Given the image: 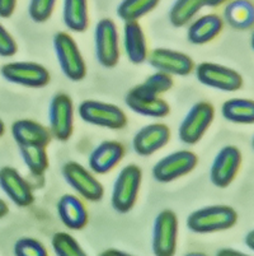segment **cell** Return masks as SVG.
I'll return each mask as SVG.
<instances>
[{
    "label": "cell",
    "instance_id": "1",
    "mask_svg": "<svg viewBox=\"0 0 254 256\" xmlns=\"http://www.w3.org/2000/svg\"><path fill=\"white\" fill-rule=\"evenodd\" d=\"M238 222V213L229 206H209L192 212L186 224L193 234H206L228 231Z\"/></svg>",
    "mask_w": 254,
    "mask_h": 256
},
{
    "label": "cell",
    "instance_id": "2",
    "mask_svg": "<svg viewBox=\"0 0 254 256\" xmlns=\"http://www.w3.org/2000/svg\"><path fill=\"white\" fill-rule=\"evenodd\" d=\"M143 184V171L137 164H130L118 172L111 195L112 208L117 213H129L135 206Z\"/></svg>",
    "mask_w": 254,
    "mask_h": 256
},
{
    "label": "cell",
    "instance_id": "3",
    "mask_svg": "<svg viewBox=\"0 0 254 256\" xmlns=\"http://www.w3.org/2000/svg\"><path fill=\"white\" fill-rule=\"evenodd\" d=\"M52 46L62 74L71 82L83 80L87 76V64L73 36L57 32L52 38Z\"/></svg>",
    "mask_w": 254,
    "mask_h": 256
},
{
    "label": "cell",
    "instance_id": "4",
    "mask_svg": "<svg viewBox=\"0 0 254 256\" xmlns=\"http://www.w3.org/2000/svg\"><path fill=\"white\" fill-rule=\"evenodd\" d=\"M78 115L87 124L109 130H121L127 125V116L117 104L85 100L78 106Z\"/></svg>",
    "mask_w": 254,
    "mask_h": 256
},
{
    "label": "cell",
    "instance_id": "5",
    "mask_svg": "<svg viewBox=\"0 0 254 256\" xmlns=\"http://www.w3.org/2000/svg\"><path fill=\"white\" fill-rule=\"evenodd\" d=\"M215 120V107L207 101L193 104L182 120L178 129L179 140L187 146L199 143Z\"/></svg>",
    "mask_w": 254,
    "mask_h": 256
},
{
    "label": "cell",
    "instance_id": "6",
    "mask_svg": "<svg viewBox=\"0 0 254 256\" xmlns=\"http://www.w3.org/2000/svg\"><path fill=\"white\" fill-rule=\"evenodd\" d=\"M94 50L98 64L106 69L115 68L120 62V37L115 20L102 18L94 28Z\"/></svg>",
    "mask_w": 254,
    "mask_h": 256
},
{
    "label": "cell",
    "instance_id": "7",
    "mask_svg": "<svg viewBox=\"0 0 254 256\" xmlns=\"http://www.w3.org/2000/svg\"><path fill=\"white\" fill-rule=\"evenodd\" d=\"M61 174L67 185L83 199L98 203L104 196V186L93 172L75 160H69L62 166Z\"/></svg>",
    "mask_w": 254,
    "mask_h": 256
},
{
    "label": "cell",
    "instance_id": "8",
    "mask_svg": "<svg viewBox=\"0 0 254 256\" xmlns=\"http://www.w3.org/2000/svg\"><path fill=\"white\" fill-rule=\"evenodd\" d=\"M195 76L200 83L205 87L223 92H237L244 86V79L239 72L216 64L205 62L195 66Z\"/></svg>",
    "mask_w": 254,
    "mask_h": 256
},
{
    "label": "cell",
    "instance_id": "9",
    "mask_svg": "<svg viewBox=\"0 0 254 256\" xmlns=\"http://www.w3.org/2000/svg\"><path fill=\"white\" fill-rule=\"evenodd\" d=\"M199 164V157L188 150H176L160 158L153 167V178L157 182L169 184L191 174Z\"/></svg>",
    "mask_w": 254,
    "mask_h": 256
},
{
    "label": "cell",
    "instance_id": "10",
    "mask_svg": "<svg viewBox=\"0 0 254 256\" xmlns=\"http://www.w3.org/2000/svg\"><path fill=\"white\" fill-rule=\"evenodd\" d=\"M0 76L6 82L25 88H45L51 82L50 72L33 62H6L0 68Z\"/></svg>",
    "mask_w": 254,
    "mask_h": 256
},
{
    "label": "cell",
    "instance_id": "11",
    "mask_svg": "<svg viewBox=\"0 0 254 256\" xmlns=\"http://www.w3.org/2000/svg\"><path fill=\"white\" fill-rule=\"evenodd\" d=\"M178 240V217L172 209L158 214L153 224L151 248L155 256H172L176 254Z\"/></svg>",
    "mask_w": 254,
    "mask_h": 256
},
{
    "label": "cell",
    "instance_id": "12",
    "mask_svg": "<svg viewBox=\"0 0 254 256\" xmlns=\"http://www.w3.org/2000/svg\"><path fill=\"white\" fill-rule=\"evenodd\" d=\"M48 125L52 138L67 142L74 132V102L66 93H56L48 106Z\"/></svg>",
    "mask_w": 254,
    "mask_h": 256
},
{
    "label": "cell",
    "instance_id": "13",
    "mask_svg": "<svg viewBox=\"0 0 254 256\" xmlns=\"http://www.w3.org/2000/svg\"><path fill=\"white\" fill-rule=\"evenodd\" d=\"M242 162L243 156L238 146H227L221 148L210 168V180L213 185L219 188H228L237 178Z\"/></svg>",
    "mask_w": 254,
    "mask_h": 256
},
{
    "label": "cell",
    "instance_id": "14",
    "mask_svg": "<svg viewBox=\"0 0 254 256\" xmlns=\"http://www.w3.org/2000/svg\"><path fill=\"white\" fill-rule=\"evenodd\" d=\"M149 65L155 70L164 72L172 76H188L195 70V62L190 55L172 48H158L148 54Z\"/></svg>",
    "mask_w": 254,
    "mask_h": 256
},
{
    "label": "cell",
    "instance_id": "15",
    "mask_svg": "<svg viewBox=\"0 0 254 256\" xmlns=\"http://www.w3.org/2000/svg\"><path fill=\"white\" fill-rule=\"evenodd\" d=\"M126 106L135 114L145 118H163L171 114V106L163 97L149 92L143 84H137L127 92Z\"/></svg>",
    "mask_w": 254,
    "mask_h": 256
},
{
    "label": "cell",
    "instance_id": "16",
    "mask_svg": "<svg viewBox=\"0 0 254 256\" xmlns=\"http://www.w3.org/2000/svg\"><path fill=\"white\" fill-rule=\"evenodd\" d=\"M0 188L19 208H25L34 203V194L31 184L14 167L0 168Z\"/></svg>",
    "mask_w": 254,
    "mask_h": 256
},
{
    "label": "cell",
    "instance_id": "17",
    "mask_svg": "<svg viewBox=\"0 0 254 256\" xmlns=\"http://www.w3.org/2000/svg\"><path fill=\"white\" fill-rule=\"evenodd\" d=\"M171 140V129L162 122L143 126L132 138V148L141 157H149L164 148Z\"/></svg>",
    "mask_w": 254,
    "mask_h": 256
},
{
    "label": "cell",
    "instance_id": "18",
    "mask_svg": "<svg viewBox=\"0 0 254 256\" xmlns=\"http://www.w3.org/2000/svg\"><path fill=\"white\" fill-rule=\"evenodd\" d=\"M125 157V146L116 140H104L90 152L88 166L95 174H106Z\"/></svg>",
    "mask_w": 254,
    "mask_h": 256
},
{
    "label": "cell",
    "instance_id": "19",
    "mask_svg": "<svg viewBox=\"0 0 254 256\" xmlns=\"http://www.w3.org/2000/svg\"><path fill=\"white\" fill-rule=\"evenodd\" d=\"M11 136L18 146H47L52 134L50 129L29 118H20L11 125Z\"/></svg>",
    "mask_w": 254,
    "mask_h": 256
},
{
    "label": "cell",
    "instance_id": "20",
    "mask_svg": "<svg viewBox=\"0 0 254 256\" xmlns=\"http://www.w3.org/2000/svg\"><path fill=\"white\" fill-rule=\"evenodd\" d=\"M57 216L62 224L73 231H80L89 220L87 206L83 200L74 194H65L56 206Z\"/></svg>",
    "mask_w": 254,
    "mask_h": 256
},
{
    "label": "cell",
    "instance_id": "21",
    "mask_svg": "<svg viewBox=\"0 0 254 256\" xmlns=\"http://www.w3.org/2000/svg\"><path fill=\"white\" fill-rule=\"evenodd\" d=\"M224 20L216 13L201 16L190 23L187 30L188 42L196 46L209 44L216 38L224 30Z\"/></svg>",
    "mask_w": 254,
    "mask_h": 256
},
{
    "label": "cell",
    "instance_id": "22",
    "mask_svg": "<svg viewBox=\"0 0 254 256\" xmlns=\"http://www.w3.org/2000/svg\"><path fill=\"white\" fill-rule=\"evenodd\" d=\"M123 50L130 62L143 64L148 58V42L145 32L139 20H129L123 26Z\"/></svg>",
    "mask_w": 254,
    "mask_h": 256
},
{
    "label": "cell",
    "instance_id": "23",
    "mask_svg": "<svg viewBox=\"0 0 254 256\" xmlns=\"http://www.w3.org/2000/svg\"><path fill=\"white\" fill-rule=\"evenodd\" d=\"M224 23L233 30L248 31L254 24V6L251 0H229L223 12Z\"/></svg>",
    "mask_w": 254,
    "mask_h": 256
},
{
    "label": "cell",
    "instance_id": "24",
    "mask_svg": "<svg viewBox=\"0 0 254 256\" xmlns=\"http://www.w3.org/2000/svg\"><path fill=\"white\" fill-rule=\"evenodd\" d=\"M62 20L71 32L81 34L89 27L88 0H62Z\"/></svg>",
    "mask_w": 254,
    "mask_h": 256
},
{
    "label": "cell",
    "instance_id": "25",
    "mask_svg": "<svg viewBox=\"0 0 254 256\" xmlns=\"http://www.w3.org/2000/svg\"><path fill=\"white\" fill-rule=\"evenodd\" d=\"M221 115L233 124L252 125L254 122V101L248 98H230L221 106Z\"/></svg>",
    "mask_w": 254,
    "mask_h": 256
},
{
    "label": "cell",
    "instance_id": "26",
    "mask_svg": "<svg viewBox=\"0 0 254 256\" xmlns=\"http://www.w3.org/2000/svg\"><path fill=\"white\" fill-rule=\"evenodd\" d=\"M205 6L204 0H176L169 9V22L176 28L190 24Z\"/></svg>",
    "mask_w": 254,
    "mask_h": 256
},
{
    "label": "cell",
    "instance_id": "27",
    "mask_svg": "<svg viewBox=\"0 0 254 256\" xmlns=\"http://www.w3.org/2000/svg\"><path fill=\"white\" fill-rule=\"evenodd\" d=\"M160 0H122L117 6V16L123 22L139 20L159 6Z\"/></svg>",
    "mask_w": 254,
    "mask_h": 256
},
{
    "label": "cell",
    "instance_id": "28",
    "mask_svg": "<svg viewBox=\"0 0 254 256\" xmlns=\"http://www.w3.org/2000/svg\"><path fill=\"white\" fill-rule=\"evenodd\" d=\"M23 162L33 176H43L50 162L45 146H18Z\"/></svg>",
    "mask_w": 254,
    "mask_h": 256
},
{
    "label": "cell",
    "instance_id": "29",
    "mask_svg": "<svg viewBox=\"0 0 254 256\" xmlns=\"http://www.w3.org/2000/svg\"><path fill=\"white\" fill-rule=\"evenodd\" d=\"M53 252L57 256H85L87 252L84 251L80 244L66 232H56L51 240Z\"/></svg>",
    "mask_w": 254,
    "mask_h": 256
},
{
    "label": "cell",
    "instance_id": "30",
    "mask_svg": "<svg viewBox=\"0 0 254 256\" xmlns=\"http://www.w3.org/2000/svg\"><path fill=\"white\" fill-rule=\"evenodd\" d=\"M57 0H29L28 16L34 23H45L52 17Z\"/></svg>",
    "mask_w": 254,
    "mask_h": 256
},
{
    "label": "cell",
    "instance_id": "31",
    "mask_svg": "<svg viewBox=\"0 0 254 256\" xmlns=\"http://www.w3.org/2000/svg\"><path fill=\"white\" fill-rule=\"evenodd\" d=\"M149 92L157 94V96H162L163 93L171 90L174 87L173 76L169 74L164 73V72L157 70L154 74L149 76L148 78L141 83Z\"/></svg>",
    "mask_w": 254,
    "mask_h": 256
},
{
    "label": "cell",
    "instance_id": "32",
    "mask_svg": "<svg viewBox=\"0 0 254 256\" xmlns=\"http://www.w3.org/2000/svg\"><path fill=\"white\" fill-rule=\"evenodd\" d=\"M15 256H47V248L39 240L32 237H22L14 244Z\"/></svg>",
    "mask_w": 254,
    "mask_h": 256
},
{
    "label": "cell",
    "instance_id": "33",
    "mask_svg": "<svg viewBox=\"0 0 254 256\" xmlns=\"http://www.w3.org/2000/svg\"><path fill=\"white\" fill-rule=\"evenodd\" d=\"M18 51L17 41L0 23V58L14 56Z\"/></svg>",
    "mask_w": 254,
    "mask_h": 256
},
{
    "label": "cell",
    "instance_id": "34",
    "mask_svg": "<svg viewBox=\"0 0 254 256\" xmlns=\"http://www.w3.org/2000/svg\"><path fill=\"white\" fill-rule=\"evenodd\" d=\"M18 0H0V18H10L13 16Z\"/></svg>",
    "mask_w": 254,
    "mask_h": 256
},
{
    "label": "cell",
    "instance_id": "35",
    "mask_svg": "<svg viewBox=\"0 0 254 256\" xmlns=\"http://www.w3.org/2000/svg\"><path fill=\"white\" fill-rule=\"evenodd\" d=\"M244 244H246V246L249 248V250L254 251V231L253 230H251V231L246 234V237H244Z\"/></svg>",
    "mask_w": 254,
    "mask_h": 256
},
{
    "label": "cell",
    "instance_id": "36",
    "mask_svg": "<svg viewBox=\"0 0 254 256\" xmlns=\"http://www.w3.org/2000/svg\"><path fill=\"white\" fill-rule=\"evenodd\" d=\"M204 2L205 6H209V8H219L221 6H225L229 0H204Z\"/></svg>",
    "mask_w": 254,
    "mask_h": 256
},
{
    "label": "cell",
    "instance_id": "37",
    "mask_svg": "<svg viewBox=\"0 0 254 256\" xmlns=\"http://www.w3.org/2000/svg\"><path fill=\"white\" fill-rule=\"evenodd\" d=\"M219 256H243L244 254L243 252H239V251L237 250H233V248H221L220 251L218 252Z\"/></svg>",
    "mask_w": 254,
    "mask_h": 256
},
{
    "label": "cell",
    "instance_id": "38",
    "mask_svg": "<svg viewBox=\"0 0 254 256\" xmlns=\"http://www.w3.org/2000/svg\"><path fill=\"white\" fill-rule=\"evenodd\" d=\"M101 255L103 256H113V255H118V256H127L129 254L123 252V251L121 250H116V248H109V250L104 251V252H102Z\"/></svg>",
    "mask_w": 254,
    "mask_h": 256
},
{
    "label": "cell",
    "instance_id": "39",
    "mask_svg": "<svg viewBox=\"0 0 254 256\" xmlns=\"http://www.w3.org/2000/svg\"><path fill=\"white\" fill-rule=\"evenodd\" d=\"M8 213H9L8 204H6L3 199H0V218L5 217Z\"/></svg>",
    "mask_w": 254,
    "mask_h": 256
},
{
    "label": "cell",
    "instance_id": "40",
    "mask_svg": "<svg viewBox=\"0 0 254 256\" xmlns=\"http://www.w3.org/2000/svg\"><path fill=\"white\" fill-rule=\"evenodd\" d=\"M4 132H5V124H4V121L0 118V138L4 136Z\"/></svg>",
    "mask_w": 254,
    "mask_h": 256
}]
</instances>
